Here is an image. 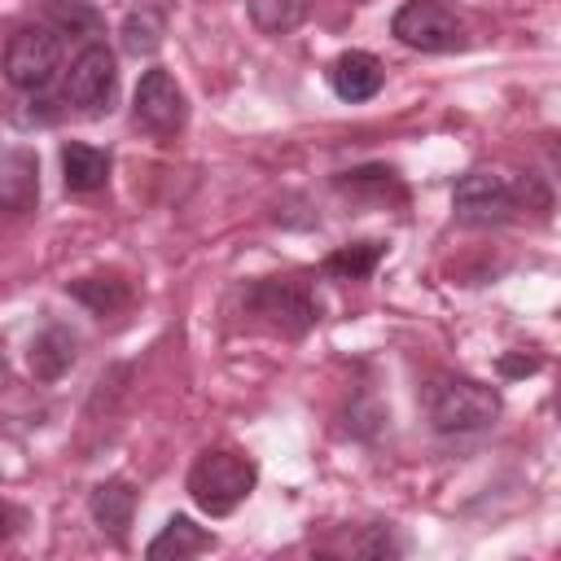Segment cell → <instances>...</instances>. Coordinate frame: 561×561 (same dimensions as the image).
Here are the masks:
<instances>
[{"instance_id": "cell-9", "label": "cell", "mask_w": 561, "mask_h": 561, "mask_svg": "<svg viewBox=\"0 0 561 561\" xmlns=\"http://www.w3.org/2000/svg\"><path fill=\"white\" fill-rule=\"evenodd\" d=\"M88 513L101 526V535H110L114 543H127V526L136 513V486L127 478H105L92 486L88 495Z\"/></svg>"}, {"instance_id": "cell-19", "label": "cell", "mask_w": 561, "mask_h": 561, "mask_svg": "<svg viewBox=\"0 0 561 561\" xmlns=\"http://www.w3.org/2000/svg\"><path fill=\"white\" fill-rule=\"evenodd\" d=\"M355 552H359V557H399V552H403V539H394L390 526H373V535H364V539L355 543Z\"/></svg>"}, {"instance_id": "cell-21", "label": "cell", "mask_w": 561, "mask_h": 561, "mask_svg": "<svg viewBox=\"0 0 561 561\" xmlns=\"http://www.w3.org/2000/svg\"><path fill=\"white\" fill-rule=\"evenodd\" d=\"M9 522H13V517H9V508H4V504H0V543H4V539H9V530H13V526H9Z\"/></svg>"}, {"instance_id": "cell-1", "label": "cell", "mask_w": 561, "mask_h": 561, "mask_svg": "<svg viewBox=\"0 0 561 561\" xmlns=\"http://www.w3.org/2000/svg\"><path fill=\"white\" fill-rule=\"evenodd\" d=\"M504 412V399L495 386L473 377H434L425 386V416L438 434H478L495 425Z\"/></svg>"}, {"instance_id": "cell-2", "label": "cell", "mask_w": 561, "mask_h": 561, "mask_svg": "<svg viewBox=\"0 0 561 561\" xmlns=\"http://www.w3.org/2000/svg\"><path fill=\"white\" fill-rule=\"evenodd\" d=\"M254 482H259V465L245 451H228V447L202 451L188 469V495L210 517H228L254 491Z\"/></svg>"}, {"instance_id": "cell-14", "label": "cell", "mask_w": 561, "mask_h": 561, "mask_svg": "<svg viewBox=\"0 0 561 561\" xmlns=\"http://www.w3.org/2000/svg\"><path fill=\"white\" fill-rule=\"evenodd\" d=\"M48 31L53 35H70V39H92L101 35V13L88 0H48L44 4Z\"/></svg>"}, {"instance_id": "cell-6", "label": "cell", "mask_w": 561, "mask_h": 561, "mask_svg": "<svg viewBox=\"0 0 561 561\" xmlns=\"http://www.w3.org/2000/svg\"><path fill=\"white\" fill-rule=\"evenodd\" d=\"M118 96V61L105 44H83V53L70 61L66 101L83 114H110Z\"/></svg>"}, {"instance_id": "cell-10", "label": "cell", "mask_w": 561, "mask_h": 561, "mask_svg": "<svg viewBox=\"0 0 561 561\" xmlns=\"http://www.w3.org/2000/svg\"><path fill=\"white\" fill-rule=\"evenodd\" d=\"M381 83H386V70H381V61H377L373 53H364V48H351V53H342V57L329 66V88H333L342 101H373V96L381 92Z\"/></svg>"}, {"instance_id": "cell-5", "label": "cell", "mask_w": 561, "mask_h": 561, "mask_svg": "<svg viewBox=\"0 0 561 561\" xmlns=\"http://www.w3.org/2000/svg\"><path fill=\"white\" fill-rule=\"evenodd\" d=\"M61 66V39L48 26H18L4 44V79L18 92H44Z\"/></svg>"}, {"instance_id": "cell-15", "label": "cell", "mask_w": 561, "mask_h": 561, "mask_svg": "<svg viewBox=\"0 0 561 561\" xmlns=\"http://www.w3.org/2000/svg\"><path fill=\"white\" fill-rule=\"evenodd\" d=\"M66 294L79 298V302H83L88 311H96V316H114V311L127 307V298H131V289H127L123 276H83V280H70Z\"/></svg>"}, {"instance_id": "cell-11", "label": "cell", "mask_w": 561, "mask_h": 561, "mask_svg": "<svg viewBox=\"0 0 561 561\" xmlns=\"http://www.w3.org/2000/svg\"><path fill=\"white\" fill-rule=\"evenodd\" d=\"M210 548H215V535L202 530L193 517L175 513V517H167V526L149 539L145 557H149V561H184V557H197V552H210Z\"/></svg>"}, {"instance_id": "cell-7", "label": "cell", "mask_w": 561, "mask_h": 561, "mask_svg": "<svg viewBox=\"0 0 561 561\" xmlns=\"http://www.w3.org/2000/svg\"><path fill=\"white\" fill-rule=\"evenodd\" d=\"M131 114L153 136H175L188 123V96L171 70H145L131 96Z\"/></svg>"}, {"instance_id": "cell-3", "label": "cell", "mask_w": 561, "mask_h": 561, "mask_svg": "<svg viewBox=\"0 0 561 561\" xmlns=\"http://www.w3.org/2000/svg\"><path fill=\"white\" fill-rule=\"evenodd\" d=\"M245 311L254 320H263L267 329L285 333V337H302L316 320H320V302L311 298V289L302 280H280V276H267V280H254L245 289Z\"/></svg>"}, {"instance_id": "cell-18", "label": "cell", "mask_w": 561, "mask_h": 561, "mask_svg": "<svg viewBox=\"0 0 561 561\" xmlns=\"http://www.w3.org/2000/svg\"><path fill=\"white\" fill-rule=\"evenodd\" d=\"M311 0H250V22L263 35H289L294 26H302Z\"/></svg>"}, {"instance_id": "cell-8", "label": "cell", "mask_w": 561, "mask_h": 561, "mask_svg": "<svg viewBox=\"0 0 561 561\" xmlns=\"http://www.w3.org/2000/svg\"><path fill=\"white\" fill-rule=\"evenodd\" d=\"M451 210L465 224H504L517 210V193L495 171H469L451 188Z\"/></svg>"}, {"instance_id": "cell-13", "label": "cell", "mask_w": 561, "mask_h": 561, "mask_svg": "<svg viewBox=\"0 0 561 561\" xmlns=\"http://www.w3.org/2000/svg\"><path fill=\"white\" fill-rule=\"evenodd\" d=\"M61 180H66L70 193H96V188H105V180H110V153L96 149V145H83V140L61 145Z\"/></svg>"}, {"instance_id": "cell-4", "label": "cell", "mask_w": 561, "mask_h": 561, "mask_svg": "<svg viewBox=\"0 0 561 561\" xmlns=\"http://www.w3.org/2000/svg\"><path fill=\"white\" fill-rule=\"evenodd\" d=\"M394 39L416 48V53H460L465 39V22L443 4V0H408L394 22H390Z\"/></svg>"}, {"instance_id": "cell-20", "label": "cell", "mask_w": 561, "mask_h": 561, "mask_svg": "<svg viewBox=\"0 0 561 561\" xmlns=\"http://www.w3.org/2000/svg\"><path fill=\"white\" fill-rule=\"evenodd\" d=\"M500 373H504V377L539 373V355H504V359H500Z\"/></svg>"}, {"instance_id": "cell-16", "label": "cell", "mask_w": 561, "mask_h": 561, "mask_svg": "<svg viewBox=\"0 0 561 561\" xmlns=\"http://www.w3.org/2000/svg\"><path fill=\"white\" fill-rule=\"evenodd\" d=\"M123 48L131 53V57H149V53H158L162 48V35H167V22H162V13L158 9H149V4H140V9H131L127 18H123Z\"/></svg>"}, {"instance_id": "cell-12", "label": "cell", "mask_w": 561, "mask_h": 561, "mask_svg": "<svg viewBox=\"0 0 561 561\" xmlns=\"http://www.w3.org/2000/svg\"><path fill=\"white\" fill-rule=\"evenodd\" d=\"M79 355V342L66 324H48L44 333H35L31 351H26V364H31V377L35 381H57Z\"/></svg>"}, {"instance_id": "cell-17", "label": "cell", "mask_w": 561, "mask_h": 561, "mask_svg": "<svg viewBox=\"0 0 561 561\" xmlns=\"http://www.w3.org/2000/svg\"><path fill=\"white\" fill-rule=\"evenodd\" d=\"M381 254H386V245H381V241H355V245L333 250V254L324 259V272H329L333 280H364V276H373V272H377Z\"/></svg>"}]
</instances>
